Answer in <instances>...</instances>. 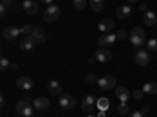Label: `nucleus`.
I'll use <instances>...</instances> for the list:
<instances>
[{
    "mask_svg": "<svg viewBox=\"0 0 157 117\" xmlns=\"http://www.w3.org/2000/svg\"><path fill=\"white\" fill-rule=\"evenodd\" d=\"M129 39H130V42H132L134 47H143L146 42V33L141 27H134L129 34Z\"/></svg>",
    "mask_w": 157,
    "mask_h": 117,
    "instance_id": "obj_1",
    "label": "nucleus"
},
{
    "mask_svg": "<svg viewBox=\"0 0 157 117\" xmlns=\"http://www.w3.org/2000/svg\"><path fill=\"white\" fill-rule=\"evenodd\" d=\"M33 103H30L29 100H21L16 103V111L19 115L22 117H32L33 115Z\"/></svg>",
    "mask_w": 157,
    "mask_h": 117,
    "instance_id": "obj_2",
    "label": "nucleus"
},
{
    "mask_svg": "<svg viewBox=\"0 0 157 117\" xmlns=\"http://www.w3.org/2000/svg\"><path fill=\"white\" fill-rule=\"evenodd\" d=\"M58 105L63 108V109H74L75 105H77V100L74 95L71 94H61L60 98H58Z\"/></svg>",
    "mask_w": 157,
    "mask_h": 117,
    "instance_id": "obj_3",
    "label": "nucleus"
},
{
    "mask_svg": "<svg viewBox=\"0 0 157 117\" xmlns=\"http://www.w3.org/2000/svg\"><path fill=\"white\" fill-rule=\"evenodd\" d=\"M98 86L102 90H110V89H115L116 87V80H115V76H112V75H105V76L99 78Z\"/></svg>",
    "mask_w": 157,
    "mask_h": 117,
    "instance_id": "obj_4",
    "label": "nucleus"
},
{
    "mask_svg": "<svg viewBox=\"0 0 157 117\" xmlns=\"http://www.w3.org/2000/svg\"><path fill=\"white\" fill-rule=\"evenodd\" d=\"M43 17H44V20L49 22V23H50V22H55V20L60 17V8H58L57 5H50V6L44 11V16H43Z\"/></svg>",
    "mask_w": 157,
    "mask_h": 117,
    "instance_id": "obj_5",
    "label": "nucleus"
},
{
    "mask_svg": "<svg viewBox=\"0 0 157 117\" xmlns=\"http://www.w3.org/2000/svg\"><path fill=\"white\" fill-rule=\"evenodd\" d=\"M115 41H116V34H113V33H104V34L99 36V41L98 42H99L101 47L107 48V47H112Z\"/></svg>",
    "mask_w": 157,
    "mask_h": 117,
    "instance_id": "obj_6",
    "label": "nucleus"
},
{
    "mask_svg": "<svg viewBox=\"0 0 157 117\" xmlns=\"http://www.w3.org/2000/svg\"><path fill=\"white\" fill-rule=\"evenodd\" d=\"M19 34H21V28L13 27V25L3 28V31H2V36H3V39H6V41H14Z\"/></svg>",
    "mask_w": 157,
    "mask_h": 117,
    "instance_id": "obj_7",
    "label": "nucleus"
},
{
    "mask_svg": "<svg viewBox=\"0 0 157 117\" xmlns=\"http://www.w3.org/2000/svg\"><path fill=\"white\" fill-rule=\"evenodd\" d=\"M135 62L138 64L140 67H145L148 66V62H149V55H148V50H143L140 48L137 53H135Z\"/></svg>",
    "mask_w": 157,
    "mask_h": 117,
    "instance_id": "obj_8",
    "label": "nucleus"
},
{
    "mask_svg": "<svg viewBox=\"0 0 157 117\" xmlns=\"http://www.w3.org/2000/svg\"><path fill=\"white\" fill-rule=\"evenodd\" d=\"M94 108H96V98L93 95H86L82 100V109H83V112H91V111H94Z\"/></svg>",
    "mask_w": 157,
    "mask_h": 117,
    "instance_id": "obj_9",
    "label": "nucleus"
},
{
    "mask_svg": "<svg viewBox=\"0 0 157 117\" xmlns=\"http://www.w3.org/2000/svg\"><path fill=\"white\" fill-rule=\"evenodd\" d=\"M94 58H96L99 62H110V61H112V53H110V50H109V48L101 47V48H98Z\"/></svg>",
    "mask_w": 157,
    "mask_h": 117,
    "instance_id": "obj_10",
    "label": "nucleus"
},
{
    "mask_svg": "<svg viewBox=\"0 0 157 117\" xmlns=\"http://www.w3.org/2000/svg\"><path fill=\"white\" fill-rule=\"evenodd\" d=\"M16 84L19 89H32L35 86V80L32 76H21V78H17Z\"/></svg>",
    "mask_w": 157,
    "mask_h": 117,
    "instance_id": "obj_11",
    "label": "nucleus"
},
{
    "mask_svg": "<svg viewBox=\"0 0 157 117\" xmlns=\"http://www.w3.org/2000/svg\"><path fill=\"white\" fill-rule=\"evenodd\" d=\"M49 105H50V101H49L47 97H38V98L33 100V106L38 111H46L49 108Z\"/></svg>",
    "mask_w": 157,
    "mask_h": 117,
    "instance_id": "obj_12",
    "label": "nucleus"
},
{
    "mask_svg": "<svg viewBox=\"0 0 157 117\" xmlns=\"http://www.w3.org/2000/svg\"><path fill=\"white\" fill-rule=\"evenodd\" d=\"M36 44L38 42H36V39L33 36H24L22 41H21V48L22 50H32V48H35Z\"/></svg>",
    "mask_w": 157,
    "mask_h": 117,
    "instance_id": "obj_13",
    "label": "nucleus"
},
{
    "mask_svg": "<svg viewBox=\"0 0 157 117\" xmlns=\"http://www.w3.org/2000/svg\"><path fill=\"white\" fill-rule=\"evenodd\" d=\"M115 95L120 98L121 101H127L130 98V92H129V89L124 87V86H118L115 87Z\"/></svg>",
    "mask_w": 157,
    "mask_h": 117,
    "instance_id": "obj_14",
    "label": "nucleus"
},
{
    "mask_svg": "<svg viewBox=\"0 0 157 117\" xmlns=\"http://www.w3.org/2000/svg\"><path fill=\"white\" fill-rule=\"evenodd\" d=\"M115 28V22L112 19H102L99 22V31L102 33H110Z\"/></svg>",
    "mask_w": 157,
    "mask_h": 117,
    "instance_id": "obj_15",
    "label": "nucleus"
},
{
    "mask_svg": "<svg viewBox=\"0 0 157 117\" xmlns=\"http://www.w3.org/2000/svg\"><path fill=\"white\" fill-rule=\"evenodd\" d=\"M24 9L27 14L33 16L36 14V11H38V3L35 2V0H24Z\"/></svg>",
    "mask_w": 157,
    "mask_h": 117,
    "instance_id": "obj_16",
    "label": "nucleus"
},
{
    "mask_svg": "<svg viewBox=\"0 0 157 117\" xmlns=\"http://www.w3.org/2000/svg\"><path fill=\"white\" fill-rule=\"evenodd\" d=\"M143 22H145L146 27H154V25L157 23V16L154 11H146L145 16H143Z\"/></svg>",
    "mask_w": 157,
    "mask_h": 117,
    "instance_id": "obj_17",
    "label": "nucleus"
},
{
    "mask_svg": "<svg viewBox=\"0 0 157 117\" xmlns=\"http://www.w3.org/2000/svg\"><path fill=\"white\" fill-rule=\"evenodd\" d=\"M130 12H132V9H130L129 5H121L116 9V16H118V19H127L130 16Z\"/></svg>",
    "mask_w": 157,
    "mask_h": 117,
    "instance_id": "obj_18",
    "label": "nucleus"
},
{
    "mask_svg": "<svg viewBox=\"0 0 157 117\" xmlns=\"http://www.w3.org/2000/svg\"><path fill=\"white\" fill-rule=\"evenodd\" d=\"M47 90H49L50 94H54V95H60V92H61V84H60L58 81H55V80H52V81L47 83Z\"/></svg>",
    "mask_w": 157,
    "mask_h": 117,
    "instance_id": "obj_19",
    "label": "nucleus"
},
{
    "mask_svg": "<svg viewBox=\"0 0 157 117\" xmlns=\"http://www.w3.org/2000/svg\"><path fill=\"white\" fill-rule=\"evenodd\" d=\"M143 92L148 94V95H157V83H154V81L145 83V86H143Z\"/></svg>",
    "mask_w": 157,
    "mask_h": 117,
    "instance_id": "obj_20",
    "label": "nucleus"
},
{
    "mask_svg": "<svg viewBox=\"0 0 157 117\" xmlns=\"http://www.w3.org/2000/svg\"><path fill=\"white\" fill-rule=\"evenodd\" d=\"M32 36L36 39V42H39V44L46 41V34H44V30H43L41 27H35V30H33Z\"/></svg>",
    "mask_w": 157,
    "mask_h": 117,
    "instance_id": "obj_21",
    "label": "nucleus"
},
{
    "mask_svg": "<svg viewBox=\"0 0 157 117\" xmlns=\"http://www.w3.org/2000/svg\"><path fill=\"white\" fill-rule=\"evenodd\" d=\"M96 106H98L99 111H107V109L110 108V101H109V98H105V97H101V98H98V101H96Z\"/></svg>",
    "mask_w": 157,
    "mask_h": 117,
    "instance_id": "obj_22",
    "label": "nucleus"
},
{
    "mask_svg": "<svg viewBox=\"0 0 157 117\" xmlns=\"http://www.w3.org/2000/svg\"><path fill=\"white\" fill-rule=\"evenodd\" d=\"M90 6L93 11H101L104 8V0H90Z\"/></svg>",
    "mask_w": 157,
    "mask_h": 117,
    "instance_id": "obj_23",
    "label": "nucleus"
},
{
    "mask_svg": "<svg viewBox=\"0 0 157 117\" xmlns=\"http://www.w3.org/2000/svg\"><path fill=\"white\" fill-rule=\"evenodd\" d=\"M118 114H121V115L129 114V106H127V101H121L120 105H118Z\"/></svg>",
    "mask_w": 157,
    "mask_h": 117,
    "instance_id": "obj_24",
    "label": "nucleus"
},
{
    "mask_svg": "<svg viewBox=\"0 0 157 117\" xmlns=\"http://www.w3.org/2000/svg\"><path fill=\"white\" fill-rule=\"evenodd\" d=\"M33 30H35V27H33V25H30V23H27V25H24V27H21V33L25 34V36H32Z\"/></svg>",
    "mask_w": 157,
    "mask_h": 117,
    "instance_id": "obj_25",
    "label": "nucleus"
},
{
    "mask_svg": "<svg viewBox=\"0 0 157 117\" xmlns=\"http://www.w3.org/2000/svg\"><path fill=\"white\" fill-rule=\"evenodd\" d=\"M146 47H148V51H157V37L149 39L148 44H146Z\"/></svg>",
    "mask_w": 157,
    "mask_h": 117,
    "instance_id": "obj_26",
    "label": "nucleus"
},
{
    "mask_svg": "<svg viewBox=\"0 0 157 117\" xmlns=\"http://www.w3.org/2000/svg\"><path fill=\"white\" fill-rule=\"evenodd\" d=\"M72 3H74V8L75 9H85L86 6V0H72Z\"/></svg>",
    "mask_w": 157,
    "mask_h": 117,
    "instance_id": "obj_27",
    "label": "nucleus"
},
{
    "mask_svg": "<svg viewBox=\"0 0 157 117\" xmlns=\"http://www.w3.org/2000/svg\"><path fill=\"white\" fill-rule=\"evenodd\" d=\"M10 66H11V64H10V59H8V58H5V56L0 58V69H2V70H6Z\"/></svg>",
    "mask_w": 157,
    "mask_h": 117,
    "instance_id": "obj_28",
    "label": "nucleus"
},
{
    "mask_svg": "<svg viewBox=\"0 0 157 117\" xmlns=\"http://www.w3.org/2000/svg\"><path fill=\"white\" fill-rule=\"evenodd\" d=\"M143 95H145L143 89H135L134 92H132V98H135V100H141V98H143Z\"/></svg>",
    "mask_w": 157,
    "mask_h": 117,
    "instance_id": "obj_29",
    "label": "nucleus"
},
{
    "mask_svg": "<svg viewBox=\"0 0 157 117\" xmlns=\"http://www.w3.org/2000/svg\"><path fill=\"white\" fill-rule=\"evenodd\" d=\"M85 80H86V81H88L90 84H94V83L98 84V81H99V78H98L96 75H93V73H90V75H86V76H85Z\"/></svg>",
    "mask_w": 157,
    "mask_h": 117,
    "instance_id": "obj_30",
    "label": "nucleus"
},
{
    "mask_svg": "<svg viewBox=\"0 0 157 117\" xmlns=\"http://www.w3.org/2000/svg\"><path fill=\"white\" fill-rule=\"evenodd\" d=\"M127 37V33L124 30H118L116 31V39H126Z\"/></svg>",
    "mask_w": 157,
    "mask_h": 117,
    "instance_id": "obj_31",
    "label": "nucleus"
},
{
    "mask_svg": "<svg viewBox=\"0 0 157 117\" xmlns=\"http://www.w3.org/2000/svg\"><path fill=\"white\" fill-rule=\"evenodd\" d=\"M127 117H145V115L141 114V111H135V112H130Z\"/></svg>",
    "mask_w": 157,
    "mask_h": 117,
    "instance_id": "obj_32",
    "label": "nucleus"
},
{
    "mask_svg": "<svg viewBox=\"0 0 157 117\" xmlns=\"http://www.w3.org/2000/svg\"><path fill=\"white\" fill-rule=\"evenodd\" d=\"M5 12H6V5H0V14H2V16H5Z\"/></svg>",
    "mask_w": 157,
    "mask_h": 117,
    "instance_id": "obj_33",
    "label": "nucleus"
},
{
    "mask_svg": "<svg viewBox=\"0 0 157 117\" xmlns=\"http://www.w3.org/2000/svg\"><path fill=\"white\" fill-rule=\"evenodd\" d=\"M141 114H143V115H148V114H149V108H148V106H143V108H141Z\"/></svg>",
    "mask_w": 157,
    "mask_h": 117,
    "instance_id": "obj_34",
    "label": "nucleus"
},
{
    "mask_svg": "<svg viewBox=\"0 0 157 117\" xmlns=\"http://www.w3.org/2000/svg\"><path fill=\"white\" fill-rule=\"evenodd\" d=\"M41 3H44V5H50L52 3V0H39Z\"/></svg>",
    "mask_w": 157,
    "mask_h": 117,
    "instance_id": "obj_35",
    "label": "nucleus"
},
{
    "mask_svg": "<svg viewBox=\"0 0 157 117\" xmlns=\"http://www.w3.org/2000/svg\"><path fill=\"white\" fill-rule=\"evenodd\" d=\"M140 9H143V11H145V12L148 11V9H146V5H145V3H141V5H140Z\"/></svg>",
    "mask_w": 157,
    "mask_h": 117,
    "instance_id": "obj_36",
    "label": "nucleus"
},
{
    "mask_svg": "<svg viewBox=\"0 0 157 117\" xmlns=\"http://www.w3.org/2000/svg\"><path fill=\"white\" fill-rule=\"evenodd\" d=\"M2 3H3V5H6V6H8V5H10V3H11V0H2Z\"/></svg>",
    "mask_w": 157,
    "mask_h": 117,
    "instance_id": "obj_37",
    "label": "nucleus"
},
{
    "mask_svg": "<svg viewBox=\"0 0 157 117\" xmlns=\"http://www.w3.org/2000/svg\"><path fill=\"white\" fill-rule=\"evenodd\" d=\"M98 117H105V111H101V114H99Z\"/></svg>",
    "mask_w": 157,
    "mask_h": 117,
    "instance_id": "obj_38",
    "label": "nucleus"
},
{
    "mask_svg": "<svg viewBox=\"0 0 157 117\" xmlns=\"http://www.w3.org/2000/svg\"><path fill=\"white\" fill-rule=\"evenodd\" d=\"M129 2H138V0H129Z\"/></svg>",
    "mask_w": 157,
    "mask_h": 117,
    "instance_id": "obj_39",
    "label": "nucleus"
},
{
    "mask_svg": "<svg viewBox=\"0 0 157 117\" xmlns=\"http://www.w3.org/2000/svg\"><path fill=\"white\" fill-rule=\"evenodd\" d=\"M86 117H94V115H86Z\"/></svg>",
    "mask_w": 157,
    "mask_h": 117,
    "instance_id": "obj_40",
    "label": "nucleus"
},
{
    "mask_svg": "<svg viewBox=\"0 0 157 117\" xmlns=\"http://www.w3.org/2000/svg\"><path fill=\"white\" fill-rule=\"evenodd\" d=\"M16 117H22V115H19V114H17V115H16Z\"/></svg>",
    "mask_w": 157,
    "mask_h": 117,
    "instance_id": "obj_41",
    "label": "nucleus"
}]
</instances>
